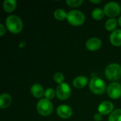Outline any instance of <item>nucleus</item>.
Masks as SVG:
<instances>
[{
    "label": "nucleus",
    "mask_w": 121,
    "mask_h": 121,
    "mask_svg": "<svg viewBox=\"0 0 121 121\" xmlns=\"http://www.w3.org/2000/svg\"><path fill=\"white\" fill-rule=\"evenodd\" d=\"M6 26L9 32L13 34H17L21 33L23 30V23L18 16L12 14L6 18Z\"/></svg>",
    "instance_id": "nucleus-1"
},
{
    "label": "nucleus",
    "mask_w": 121,
    "mask_h": 121,
    "mask_svg": "<svg viewBox=\"0 0 121 121\" xmlns=\"http://www.w3.org/2000/svg\"><path fill=\"white\" fill-rule=\"evenodd\" d=\"M5 33H6V27L4 26V24L1 23L0 24V36L1 37L4 36Z\"/></svg>",
    "instance_id": "nucleus-24"
},
{
    "label": "nucleus",
    "mask_w": 121,
    "mask_h": 121,
    "mask_svg": "<svg viewBox=\"0 0 121 121\" xmlns=\"http://www.w3.org/2000/svg\"><path fill=\"white\" fill-rule=\"evenodd\" d=\"M12 103V98L11 95L6 93H4L0 96V108L5 109L9 108Z\"/></svg>",
    "instance_id": "nucleus-15"
},
{
    "label": "nucleus",
    "mask_w": 121,
    "mask_h": 121,
    "mask_svg": "<svg viewBox=\"0 0 121 121\" xmlns=\"http://www.w3.org/2000/svg\"><path fill=\"white\" fill-rule=\"evenodd\" d=\"M89 82V79L85 76H78L72 81V85L77 89H82L85 87Z\"/></svg>",
    "instance_id": "nucleus-14"
},
{
    "label": "nucleus",
    "mask_w": 121,
    "mask_h": 121,
    "mask_svg": "<svg viewBox=\"0 0 121 121\" xmlns=\"http://www.w3.org/2000/svg\"><path fill=\"white\" fill-rule=\"evenodd\" d=\"M73 113L72 108L66 104H62L59 106L57 108V114L62 119L69 118Z\"/></svg>",
    "instance_id": "nucleus-9"
},
{
    "label": "nucleus",
    "mask_w": 121,
    "mask_h": 121,
    "mask_svg": "<svg viewBox=\"0 0 121 121\" xmlns=\"http://www.w3.org/2000/svg\"><path fill=\"white\" fill-rule=\"evenodd\" d=\"M104 15H105V13H104V10L100 9V8H96L91 12L92 18L96 21H99V20L103 19L104 17Z\"/></svg>",
    "instance_id": "nucleus-18"
},
{
    "label": "nucleus",
    "mask_w": 121,
    "mask_h": 121,
    "mask_svg": "<svg viewBox=\"0 0 121 121\" xmlns=\"http://www.w3.org/2000/svg\"><path fill=\"white\" fill-rule=\"evenodd\" d=\"M30 92L33 96H34L36 99H40L42 98L45 94V90L43 87V86L40 84H33L30 88Z\"/></svg>",
    "instance_id": "nucleus-12"
},
{
    "label": "nucleus",
    "mask_w": 121,
    "mask_h": 121,
    "mask_svg": "<svg viewBox=\"0 0 121 121\" xmlns=\"http://www.w3.org/2000/svg\"><path fill=\"white\" fill-rule=\"evenodd\" d=\"M55 96H56V91L53 89H52V88H48V89H47L45 91L44 96L48 100L50 101V100L53 99Z\"/></svg>",
    "instance_id": "nucleus-21"
},
{
    "label": "nucleus",
    "mask_w": 121,
    "mask_h": 121,
    "mask_svg": "<svg viewBox=\"0 0 121 121\" xmlns=\"http://www.w3.org/2000/svg\"><path fill=\"white\" fill-rule=\"evenodd\" d=\"M114 105L109 101H104L101 102L98 107V112L101 115L111 114L113 111Z\"/></svg>",
    "instance_id": "nucleus-10"
},
{
    "label": "nucleus",
    "mask_w": 121,
    "mask_h": 121,
    "mask_svg": "<svg viewBox=\"0 0 121 121\" xmlns=\"http://www.w3.org/2000/svg\"><path fill=\"white\" fill-rule=\"evenodd\" d=\"M84 13L79 10H72L67 13V20L69 24L74 26H82L85 21Z\"/></svg>",
    "instance_id": "nucleus-4"
},
{
    "label": "nucleus",
    "mask_w": 121,
    "mask_h": 121,
    "mask_svg": "<svg viewBox=\"0 0 121 121\" xmlns=\"http://www.w3.org/2000/svg\"><path fill=\"white\" fill-rule=\"evenodd\" d=\"M110 42L113 46H121V29H116L111 33Z\"/></svg>",
    "instance_id": "nucleus-13"
},
{
    "label": "nucleus",
    "mask_w": 121,
    "mask_h": 121,
    "mask_svg": "<svg viewBox=\"0 0 121 121\" xmlns=\"http://www.w3.org/2000/svg\"><path fill=\"white\" fill-rule=\"evenodd\" d=\"M89 88L96 95H101L107 90L106 82L97 77H94L91 79L89 83Z\"/></svg>",
    "instance_id": "nucleus-2"
},
{
    "label": "nucleus",
    "mask_w": 121,
    "mask_h": 121,
    "mask_svg": "<svg viewBox=\"0 0 121 121\" xmlns=\"http://www.w3.org/2000/svg\"><path fill=\"white\" fill-rule=\"evenodd\" d=\"M105 15L110 17V18H115L121 12V5L115 1H111L107 3L104 8Z\"/></svg>",
    "instance_id": "nucleus-6"
},
{
    "label": "nucleus",
    "mask_w": 121,
    "mask_h": 121,
    "mask_svg": "<svg viewBox=\"0 0 121 121\" xmlns=\"http://www.w3.org/2000/svg\"><path fill=\"white\" fill-rule=\"evenodd\" d=\"M108 121H121V109L114 110L110 114Z\"/></svg>",
    "instance_id": "nucleus-20"
},
{
    "label": "nucleus",
    "mask_w": 121,
    "mask_h": 121,
    "mask_svg": "<svg viewBox=\"0 0 121 121\" xmlns=\"http://www.w3.org/2000/svg\"><path fill=\"white\" fill-rule=\"evenodd\" d=\"M102 41L99 38H91L86 42V48L89 51H96L101 48Z\"/></svg>",
    "instance_id": "nucleus-11"
},
{
    "label": "nucleus",
    "mask_w": 121,
    "mask_h": 121,
    "mask_svg": "<svg viewBox=\"0 0 121 121\" xmlns=\"http://www.w3.org/2000/svg\"><path fill=\"white\" fill-rule=\"evenodd\" d=\"M118 21L116 18H109L105 23V28L108 31H114L118 26Z\"/></svg>",
    "instance_id": "nucleus-17"
},
{
    "label": "nucleus",
    "mask_w": 121,
    "mask_h": 121,
    "mask_svg": "<svg viewBox=\"0 0 121 121\" xmlns=\"http://www.w3.org/2000/svg\"><path fill=\"white\" fill-rule=\"evenodd\" d=\"M54 17L58 21H64L65 19H67V13L62 9H58L55 11Z\"/></svg>",
    "instance_id": "nucleus-19"
},
{
    "label": "nucleus",
    "mask_w": 121,
    "mask_h": 121,
    "mask_svg": "<svg viewBox=\"0 0 121 121\" xmlns=\"http://www.w3.org/2000/svg\"><path fill=\"white\" fill-rule=\"evenodd\" d=\"M118 25L121 27V16H120L118 18Z\"/></svg>",
    "instance_id": "nucleus-28"
},
{
    "label": "nucleus",
    "mask_w": 121,
    "mask_h": 121,
    "mask_svg": "<svg viewBox=\"0 0 121 121\" xmlns=\"http://www.w3.org/2000/svg\"><path fill=\"white\" fill-rule=\"evenodd\" d=\"M105 76L110 81L116 82L121 78V66L118 63H111L105 69Z\"/></svg>",
    "instance_id": "nucleus-3"
},
{
    "label": "nucleus",
    "mask_w": 121,
    "mask_h": 121,
    "mask_svg": "<svg viewBox=\"0 0 121 121\" xmlns=\"http://www.w3.org/2000/svg\"><path fill=\"white\" fill-rule=\"evenodd\" d=\"M56 96L58 99L61 101H65L71 95V88L67 83H62L57 85L56 88Z\"/></svg>",
    "instance_id": "nucleus-7"
},
{
    "label": "nucleus",
    "mask_w": 121,
    "mask_h": 121,
    "mask_svg": "<svg viewBox=\"0 0 121 121\" xmlns=\"http://www.w3.org/2000/svg\"><path fill=\"white\" fill-rule=\"evenodd\" d=\"M94 118L96 121H101L102 119V115L99 113H97L94 115Z\"/></svg>",
    "instance_id": "nucleus-25"
},
{
    "label": "nucleus",
    "mask_w": 121,
    "mask_h": 121,
    "mask_svg": "<svg viewBox=\"0 0 121 121\" xmlns=\"http://www.w3.org/2000/svg\"><path fill=\"white\" fill-rule=\"evenodd\" d=\"M89 1L91 2V3H93V4H99V3H101V0H89Z\"/></svg>",
    "instance_id": "nucleus-27"
},
{
    "label": "nucleus",
    "mask_w": 121,
    "mask_h": 121,
    "mask_svg": "<svg viewBox=\"0 0 121 121\" xmlns=\"http://www.w3.org/2000/svg\"><path fill=\"white\" fill-rule=\"evenodd\" d=\"M107 94L112 99H118L121 97V84L114 82L111 83L107 87Z\"/></svg>",
    "instance_id": "nucleus-8"
},
{
    "label": "nucleus",
    "mask_w": 121,
    "mask_h": 121,
    "mask_svg": "<svg viewBox=\"0 0 121 121\" xmlns=\"http://www.w3.org/2000/svg\"><path fill=\"white\" fill-rule=\"evenodd\" d=\"M83 0H67L66 4L70 7H78L83 4Z\"/></svg>",
    "instance_id": "nucleus-23"
},
{
    "label": "nucleus",
    "mask_w": 121,
    "mask_h": 121,
    "mask_svg": "<svg viewBox=\"0 0 121 121\" xmlns=\"http://www.w3.org/2000/svg\"><path fill=\"white\" fill-rule=\"evenodd\" d=\"M36 109L38 113L43 116H50L53 111V105L50 100L41 99L36 105Z\"/></svg>",
    "instance_id": "nucleus-5"
},
{
    "label": "nucleus",
    "mask_w": 121,
    "mask_h": 121,
    "mask_svg": "<svg viewBox=\"0 0 121 121\" xmlns=\"http://www.w3.org/2000/svg\"><path fill=\"white\" fill-rule=\"evenodd\" d=\"M26 45V43L25 41H23V42L20 43V44H19V48H24Z\"/></svg>",
    "instance_id": "nucleus-26"
},
{
    "label": "nucleus",
    "mask_w": 121,
    "mask_h": 121,
    "mask_svg": "<svg viewBox=\"0 0 121 121\" xmlns=\"http://www.w3.org/2000/svg\"><path fill=\"white\" fill-rule=\"evenodd\" d=\"M53 79H54L55 83H57L58 84H60L63 83V82L65 80V76L61 72H56L54 74Z\"/></svg>",
    "instance_id": "nucleus-22"
},
{
    "label": "nucleus",
    "mask_w": 121,
    "mask_h": 121,
    "mask_svg": "<svg viewBox=\"0 0 121 121\" xmlns=\"http://www.w3.org/2000/svg\"><path fill=\"white\" fill-rule=\"evenodd\" d=\"M16 6L17 2L15 0H4L3 2V9L6 13L14 11Z\"/></svg>",
    "instance_id": "nucleus-16"
}]
</instances>
